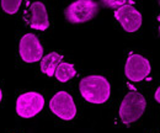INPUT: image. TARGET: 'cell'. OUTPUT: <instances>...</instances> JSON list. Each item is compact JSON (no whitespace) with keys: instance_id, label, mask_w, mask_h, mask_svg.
I'll return each instance as SVG.
<instances>
[{"instance_id":"cell-1","label":"cell","mask_w":160,"mask_h":133,"mask_svg":"<svg viewBox=\"0 0 160 133\" xmlns=\"http://www.w3.org/2000/svg\"><path fill=\"white\" fill-rule=\"evenodd\" d=\"M81 96L90 104H103L111 94V85L102 75H89L81 79L79 84Z\"/></svg>"},{"instance_id":"cell-2","label":"cell","mask_w":160,"mask_h":133,"mask_svg":"<svg viewBox=\"0 0 160 133\" xmlns=\"http://www.w3.org/2000/svg\"><path fill=\"white\" fill-rule=\"evenodd\" d=\"M147 107L145 97L138 91H129L123 97L120 106V117L124 125H129L139 120Z\"/></svg>"},{"instance_id":"cell-3","label":"cell","mask_w":160,"mask_h":133,"mask_svg":"<svg viewBox=\"0 0 160 133\" xmlns=\"http://www.w3.org/2000/svg\"><path fill=\"white\" fill-rule=\"evenodd\" d=\"M99 13L98 3L92 0H77L65 9V19L70 23H84L92 20Z\"/></svg>"},{"instance_id":"cell-4","label":"cell","mask_w":160,"mask_h":133,"mask_svg":"<svg viewBox=\"0 0 160 133\" xmlns=\"http://www.w3.org/2000/svg\"><path fill=\"white\" fill-rule=\"evenodd\" d=\"M43 106H44V97L36 91L21 94L16 100V112L20 117L23 118H31L40 114Z\"/></svg>"},{"instance_id":"cell-5","label":"cell","mask_w":160,"mask_h":133,"mask_svg":"<svg viewBox=\"0 0 160 133\" xmlns=\"http://www.w3.org/2000/svg\"><path fill=\"white\" fill-rule=\"evenodd\" d=\"M49 109L57 117L70 121L77 115V105L72 95L67 91H58L49 101Z\"/></svg>"},{"instance_id":"cell-6","label":"cell","mask_w":160,"mask_h":133,"mask_svg":"<svg viewBox=\"0 0 160 133\" xmlns=\"http://www.w3.org/2000/svg\"><path fill=\"white\" fill-rule=\"evenodd\" d=\"M124 74L131 81H142L150 74V63L140 54L131 53L126 60Z\"/></svg>"},{"instance_id":"cell-7","label":"cell","mask_w":160,"mask_h":133,"mask_svg":"<svg viewBox=\"0 0 160 133\" xmlns=\"http://www.w3.org/2000/svg\"><path fill=\"white\" fill-rule=\"evenodd\" d=\"M19 53L23 62L36 63L43 58V47L40 39L33 33H26L20 39Z\"/></svg>"},{"instance_id":"cell-8","label":"cell","mask_w":160,"mask_h":133,"mask_svg":"<svg viewBox=\"0 0 160 133\" xmlns=\"http://www.w3.org/2000/svg\"><path fill=\"white\" fill-rule=\"evenodd\" d=\"M115 18L127 32H136L142 26V15L132 5H124L117 9L115 11Z\"/></svg>"},{"instance_id":"cell-9","label":"cell","mask_w":160,"mask_h":133,"mask_svg":"<svg viewBox=\"0 0 160 133\" xmlns=\"http://www.w3.org/2000/svg\"><path fill=\"white\" fill-rule=\"evenodd\" d=\"M26 20H27L30 27L38 30V31H44L49 27L47 9H46L44 4L41 1H35L30 5Z\"/></svg>"},{"instance_id":"cell-10","label":"cell","mask_w":160,"mask_h":133,"mask_svg":"<svg viewBox=\"0 0 160 133\" xmlns=\"http://www.w3.org/2000/svg\"><path fill=\"white\" fill-rule=\"evenodd\" d=\"M62 54L57 52H51L48 54H46L44 57L41 59V70L43 74L47 76H53L58 65L62 63Z\"/></svg>"},{"instance_id":"cell-11","label":"cell","mask_w":160,"mask_h":133,"mask_svg":"<svg viewBox=\"0 0 160 133\" xmlns=\"http://www.w3.org/2000/svg\"><path fill=\"white\" fill-rule=\"evenodd\" d=\"M75 75H77V70H75L74 65L70 63H67V62H62L54 73V76L60 83H67Z\"/></svg>"},{"instance_id":"cell-12","label":"cell","mask_w":160,"mask_h":133,"mask_svg":"<svg viewBox=\"0 0 160 133\" xmlns=\"http://www.w3.org/2000/svg\"><path fill=\"white\" fill-rule=\"evenodd\" d=\"M0 4H1V9L4 10V13L9 15H14L18 13L20 8L21 0H2Z\"/></svg>"},{"instance_id":"cell-13","label":"cell","mask_w":160,"mask_h":133,"mask_svg":"<svg viewBox=\"0 0 160 133\" xmlns=\"http://www.w3.org/2000/svg\"><path fill=\"white\" fill-rule=\"evenodd\" d=\"M103 4L107 6V8H112V9H120L122 6H124L126 4H127V1H124V0H121V1H111V0H105L103 1Z\"/></svg>"},{"instance_id":"cell-14","label":"cell","mask_w":160,"mask_h":133,"mask_svg":"<svg viewBox=\"0 0 160 133\" xmlns=\"http://www.w3.org/2000/svg\"><path fill=\"white\" fill-rule=\"evenodd\" d=\"M154 97H155V100L160 104V86L157 89V91H155V94H154Z\"/></svg>"},{"instance_id":"cell-15","label":"cell","mask_w":160,"mask_h":133,"mask_svg":"<svg viewBox=\"0 0 160 133\" xmlns=\"http://www.w3.org/2000/svg\"><path fill=\"white\" fill-rule=\"evenodd\" d=\"M1 99H2V93H1V89H0V102H1Z\"/></svg>"},{"instance_id":"cell-16","label":"cell","mask_w":160,"mask_h":133,"mask_svg":"<svg viewBox=\"0 0 160 133\" xmlns=\"http://www.w3.org/2000/svg\"><path fill=\"white\" fill-rule=\"evenodd\" d=\"M158 21H159V22H160V15H159V16H158ZM159 33H160V26H159Z\"/></svg>"}]
</instances>
